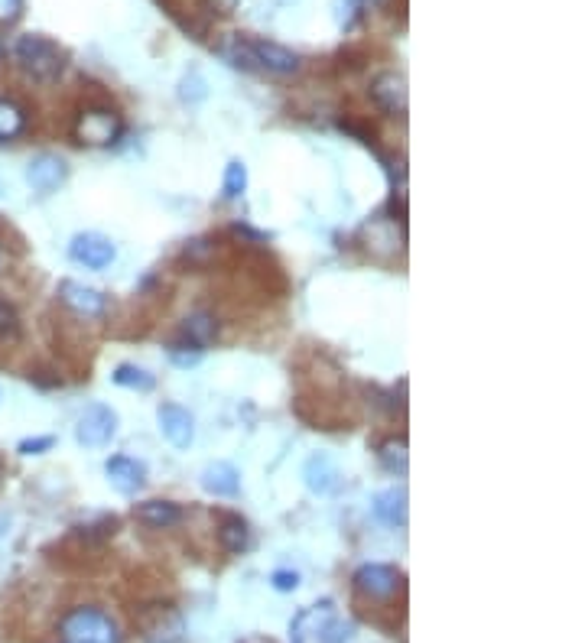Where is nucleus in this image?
Segmentation results:
<instances>
[{
    "label": "nucleus",
    "instance_id": "obj_1",
    "mask_svg": "<svg viewBox=\"0 0 585 643\" xmlns=\"http://www.w3.org/2000/svg\"><path fill=\"white\" fill-rule=\"evenodd\" d=\"M218 52L234 65V69H244V72L296 75L299 65H303V59H299L293 49H286L280 43H270V39L241 36V33L228 36Z\"/></svg>",
    "mask_w": 585,
    "mask_h": 643
},
{
    "label": "nucleus",
    "instance_id": "obj_2",
    "mask_svg": "<svg viewBox=\"0 0 585 643\" xmlns=\"http://www.w3.org/2000/svg\"><path fill=\"white\" fill-rule=\"evenodd\" d=\"M13 62L20 65V72L26 78H33L39 85H52L62 78L69 56H65V49L56 39H49L43 33H26L13 43Z\"/></svg>",
    "mask_w": 585,
    "mask_h": 643
},
{
    "label": "nucleus",
    "instance_id": "obj_3",
    "mask_svg": "<svg viewBox=\"0 0 585 643\" xmlns=\"http://www.w3.org/2000/svg\"><path fill=\"white\" fill-rule=\"evenodd\" d=\"M62 637L69 643H121L117 624L104 611L95 608H75L59 624Z\"/></svg>",
    "mask_w": 585,
    "mask_h": 643
},
{
    "label": "nucleus",
    "instance_id": "obj_4",
    "mask_svg": "<svg viewBox=\"0 0 585 643\" xmlns=\"http://www.w3.org/2000/svg\"><path fill=\"white\" fill-rule=\"evenodd\" d=\"M121 134H124L121 114H114L108 108H88L78 114L75 121V140L85 143V147H111Z\"/></svg>",
    "mask_w": 585,
    "mask_h": 643
},
{
    "label": "nucleus",
    "instance_id": "obj_5",
    "mask_svg": "<svg viewBox=\"0 0 585 643\" xmlns=\"http://www.w3.org/2000/svg\"><path fill=\"white\" fill-rule=\"evenodd\" d=\"M114 432H117V413L111 406L95 403L78 416L75 439L78 445H85V449H104V445L114 439Z\"/></svg>",
    "mask_w": 585,
    "mask_h": 643
},
{
    "label": "nucleus",
    "instance_id": "obj_6",
    "mask_svg": "<svg viewBox=\"0 0 585 643\" xmlns=\"http://www.w3.org/2000/svg\"><path fill=\"white\" fill-rule=\"evenodd\" d=\"M403 585V575L394 566H381V562H368L355 572V588L371 601H390Z\"/></svg>",
    "mask_w": 585,
    "mask_h": 643
},
{
    "label": "nucleus",
    "instance_id": "obj_7",
    "mask_svg": "<svg viewBox=\"0 0 585 643\" xmlns=\"http://www.w3.org/2000/svg\"><path fill=\"white\" fill-rule=\"evenodd\" d=\"M69 257L75 264H82L88 270H104L114 264L117 257V247L111 238H104L98 231H85V234H75L72 244H69Z\"/></svg>",
    "mask_w": 585,
    "mask_h": 643
},
{
    "label": "nucleus",
    "instance_id": "obj_8",
    "mask_svg": "<svg viewBox=\"0 0 585 643\" xmlns=\"http://www.w3.org/2000/svg\"><path fill=\"white\" fill-rule=\"evenodd\" d=\"M59 303L82 319H101L104 312H108V296H104L101 290H95V286H85V283H75V280L59 283Z\"/></svg>",
    "mask_w": 585,
    "mask_h": 643
},
{
    "label": "nucleus",
    "instance_id": "obj_9",
    "mask_svg": "<svg viewBox=\"0 0 585 643\" xmlns=\"http://www.w3.org/2000/svg\"><path fill=\"white\" fill-rule=\"evenodd\" d=\"M371 98L374 104L390 117H403L410 104V91H407V78L403 72H381L371 82Z\"/></svg>",
    "mask_w": 585,
    "mask_h": 643
},
{
    "label": "nucleus",
    "instance_id": "obj_10",
    "mask_svg": "<svg viewBox=\"0 0 585 643\" xmlns=\"http://www.w3.org/2000/svg\"><path fill=\"white\" fill-rule=\"evenodd\" d=\"M137 624L147 643H176L182 637V618H179V611H173L169 605L147 608L137 618Z\"/></svg>",
    "mask_w": 585,
    "mask_h": 643
},
{
    "label": "nucleus",
    "instance_id": "obj_11",
    "mask_svg": "<svg viewBox=\"0 0 585 643\" xmlns=\"http://www.w3.org/2000/svg\"><path fill=\"white\" fill-rule=\"evenodd\" d=\"M156 423H160L163 439L173 445V449H189L195 439V419L189 410H182L179 403H163L156 410Z\"/></svg>",
    "mask_w": 585,
    "mask_h": 643
},
{
    "label": "nucleus",
    "instance_id": "obj_12",
    "mask_svg": "<svg viewBox=\"0 0 585 643\" xmlns=\"http://www.w3.org/2000/svg\"><path fill=\"white\" fill-rule=\"evenodd\" d=\"M69 179V163L62 160L56 153H39L26 163V182L36 189V192H56L62 182Z\"/></svg>",
    "mask_w": 585,
    "mask_h": 643
},
{
    "label": "nucleus",
    "instance_id": "obj_13",
    "mask_svg": "<svg viewBox=\"0 0 585 643\" xmlns=\"http://www.w3.org/2000/svg\"><path fill=\"white\" fill-rule=\"evenodd\" d=\"M104 475H108L111 488L117 494L130 497V494L143 491V484H147V465L130 455H114V458H108V465H104Z\"/></svg>",
    "mask_w": 585,
    "mask_h": 643
},
{
    "label": "nucleus",
    "instance_id": "obj_14",
    "mask_svg": "<svg viewBox=\"0 0 585 643\" xmlns=\"http://www.w3.org/2000/svg\"><path fill=\"white\" fill-rule=\"evenodd\" d=\"M202 488L215 497H234L241 491V471L228 462H212L202 471Z\"/></svg>",
    "mask_w": 585,
    "mask_h": 643
},
{
    "label": "nucleus",
    "instance_id": "obj_15",
    "mask_svg": "<svg viewBox=\"0 0 585 643\" xmlns=\"http://www.w3.org/2000/svg\"><path fill=\"white\" fill-rule=\"evenodd\" d=\"M134 517L150 530H169L182 520V507L173 501H143L134 507Z\"/></svg>",
    "mask_w": 585,
    "mask_h": 643
},
{
    "label": "nucleus",
    "instance_id": "obj_16",
    "mask_svg": "<svg viewBox=\"0 0 585 643\" xmlns=\"http://www.w3.org/2000/svg\"><path fill=\"white\" fill-rule=\"evenodd\" d=\"M303 478H306V488L312 494H329L335 488L338 471L332 465V458L319 452V455H309V462L303 465Z\"/></svg>",
    "mask_w": 585,
    "mask_h": 643
},
{
    "label": "nucleus",
    "instance_id": "obj_17",
    "mask_svg": "<svg viewBox=\"0 0 585 643\" xmlns=\"http://www.w3.org/2000/svg\"><path fill=\"white\" fill-rule=\"evenodd\" d=\"M364 238H368V251L374 254H381V257H390V254H397V228L390 225L387 218H371L368 225H364Z\"/></svg>",
    "mask_w": 585,
    "mask_h": 643
},
{
    "label": "nucleus",
    "instance_id": "obj_18",
    "mask_svg": "<svg viewBox=\"0 0 585 643\" xmlns=\"http://www.w3.org/2000/svg\"><path fill=\"white\" fill-rule=\"evenodd\" d=\"M374 514L381 517L387 527H403V523H407V494L397 488L381 491L374 497Z\"/></svg>",
    "mask_w": 585,
    "mask_h": 643
},
{
    "label": "nucleus",
    "instance_id": "obj_19",
    "mask_svg": "<svg viewBox=\"0 0 585 643\" xmlns=\"http://www.w3.org/2000/svg\"><path fill=\"white\" fill-rule=\"evenodd\" d=\"M215 335H218V322L208 316V312H195V316H189L186 325H182V341L192 348L205 351L215 341Z\"/></svg>",
    "mask_w": 585,
    "mask_h": 643
},
{
    "label": "nucleus",
    "instance_id": "obj_20",
    "mask_svg": "<svg viewBox=\"0 0 585 643\" xmlns=\"http://www.w3.org/2000/svg\"><path fill=\"white\" fill-rule=\"evenodd\" d=\"M218 543L225 553L231 556H241L247 546H251V530H247V523L241 517H225L218 527Z\"/></svg>",
    "mask_w": 585,
    "mask_h": 643
},
{
    "label": "nucleus",
    "instance_id": "obj_21",
    "mask_svg": "<svg viewBox=\"0 0 585 643\" xmlns=\"http://www.w3.org/2000/svg\"><path fill=\"white\" fill-rule=\"evenodd\" d=\"M23 130H26V111L17 101L0 98V143L17 140Z\"/></svg>",
    "mask_w": 585,
    "mask_h": 643
},
{
    "label": "nucleus",
    "instance_id": "obj_22",
    "mask_svg": "<svg viewBox=\"0 0 585 643\" xmlns=\"http://www.w3.org/2000/svg\"><path fill=\"white\" fill-rule=\"evenodd\" d=\"M381 465L394 475H407V465H410V449H407V439H387L381 445Z\"/></svg>",
    "mask_w": 585,
    "mask_h": 643
},
{
    "label": "nucleus",
    "instance_id": "obj_23",
    "mask_svg": "<svg viewBox=\"0 0 585 643\" xmlns=\"http://www.w3.org/2000/svg\"><path fill=\"white\" fill-rule=\"evenodd\" d=\"M111 377L117 387H127V390H153V384H156V377L137 364H121Z\"/></svg>",
    "mask_w": 585,
    "mask_h": 643
},
{
    "label": "nucleus",
    "instance_id": "obj_24",
    "mask_svg": "<svg viewBox=\"0 0 585 643\" xmlns=\"http://www.w3.org/2000/svg\"><path fill=\"white\" fill-rule=\"evenodd\" d=\"M247 189V166L241 160H231L225 169V199H241Z\"/></svg>",
    "mask_w": 585,
    "mask_h": 643
},
{
    "label": "nucleus",
    "instance_id": "obj_25",
    "mask_svg": "<svg viewBox=\"0 0 585 643\" xmlns=\"http://www.w3.org/2000/svg\"><path fill=\"white\" fill-rule=\"evenodd\" d=\"M361 10H364V0H335V20L342 30H351L358 20H361Z\"/></svg>",
    "mask_w": 585,
    "mask_h": 643
},
{
    "label": "nucleus",
    "instance_id": "obj_26",
    "mask_svg": "<svg viewBox=\"0 0 585 643\" xmlns=\"http://www.w3.org/2000/svg\"><path fill=\"white\" fill-rule=\"evenodd\" d=\"M0 338L4 341H17L20 338V316L7 299H0Z\"/></svg>",
    "mask_w": 585,
    "mask_h": 643
},
{
    "label": "nucleus",
    "instance_id": "obj_27",
    "mask_svg": "<svg viewBox=\"0 0 585 643\" xmlns=\"http://www.w3.org/2000/svg\"><path fill=\"white\" fill-rule=\"evenodd\" d=\"M202 348H192V345H186V341H176L173 348H169V358H173L179 367H192V364H199L202 361Z\"/></svg>",
    "mask_w": 585,
    "mask_h": 643
},
{
    "label": "nucleus",
    "instance_id": "obj_28",
    "mask_svg": "<svg viewBox=\"0 0 585 643\" xmlns=\"http://www.w3.org/2000/svg\"><path fill=\"white\" fill-rule=\"evenodd\" d=\"M52 445H56V439H52V436H36V439H23L17 445V452L20 455H43V452L52 449Z\"/></svg>",
    "mask_w": 585,
    "mask_h": 643
},
{
    "label": "nucleus",
    "instance_id": "obj_29",
    "mask_svg": "<svg viewBox=\"0 0 585 643\" xmlns=\"http://www.w3.org/2000/svg\"><path fill=\"white\" fill-rule=\"evenodd\" d=\"M26 4L23 0H0V26H13L23 17Z\"/></svg>",
    "mask_w": 585,
    "mask_h": 643
},
{
    "label": "nucleus",
    "instance_id": "obj_30",
    "mask_svg": "<svg viewBox=\"0 0 585 643\" xmlns=\"http://www.w3.org/2000/svg\"><path fill=\"white\" fill-rule=\"evenodd\" d=\"M351 631H355V627L345 624V621L329 624V627L322 631V643H348V640H351Z\"/></svg>",
    "mask_w": 585,
    "mask_h": 643
},
{
    "label": "nucleus",
    "instance_id": "obj_31",
    "mask_svg": "<svg viewBox=\"0 0 585 643\" xmlns=\"http://www.w3.org/2000/svg\"><path fill=\"white\" fill-rule=\"evenodd\" d=\"M273 588H277V592H296L299 575L296 572H273Z\"/></svg>",
    "mask_w": 585,
    "mask_h": 643
},
{
    "label": "nucleus",
    "instance_id": "obj_32",
    "mask_svg": "<svg viewBox=\"0 0 585 643\" xmlns=\"http://www.w3.org/2000/svg\"><path fill=\"white\" fill-rule=\"evenodd\" d=\"M238 4L241 0H205V7L212 13H218V17H231V13L238 10Z\"/></svg>",
    "mask_w": 585,
    "mask_h": 643
},
{
    "label": "nucleus",
    "instance_id": "obj_33",
    "mask_svg": "<svg viewBox=\"0 0 585 643\" xmlns=\"http://www.w3.org/2000/svg\"><path fill=\"white\" fill-rule=\"evenodd\" d=\"M7 527H10V520H7L4 514H0V536H4V530H7Z\"/></svg>",
    "mask_w": 585,
    "mask_h": 643
},
{
    "label": "nucleus",
    "instance_id": "obj_34",
    "mask_svg": "<svg viewBox=\"0 0 585 643\" xmlns=\"http://www.w3.org/2000/svg\"><path fill=\"white\" fill-rule=\"evenodd\" d=\"M381 4H387V0H364V7H381Z\"/></svg>",
    "mask_w": 585,
    "mask_h": 643
},
{
    "label": "nucleus",
    "instance_id": "obj_35",
    "mask_svg": "<svg viewBox=\"0 0 585 643\" xmlns=\"http://www.w3.org/2000/svg\"><path fill=\"white\" fill-rule=\"evenodd\" d=\"M4 478H7V468H4V458H0V484H4Z\"/></svg>",
    "mask_w": 585,
    "mask_h": 643
},
{
    "label": "nucleus",
    "instance_id": "obj_36",
    "mask_svg": "<svg viewBox=\"0 0 585 643\" xmlns=\"http://www.w3.org/2000/svg\"><path fill=\"white\" fill-rule=\"evenodd\" d=\"M0 270H4V247H0Z\"/></svg>",
    "mask_w": 585,
    "mask_h": 643
}]
</instances>
